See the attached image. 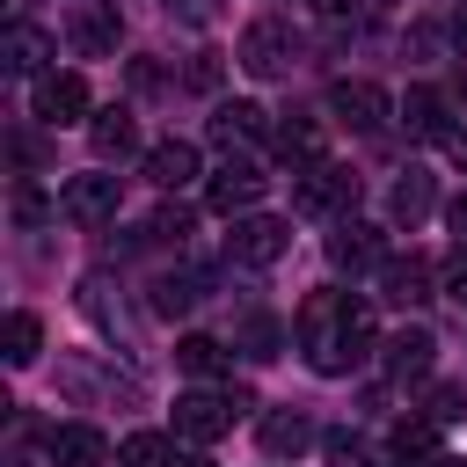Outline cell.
Listing matches in <instances>:
<instances>
[{"label":"cell","instance_id":"1","mask_svg":"<svg viewBox=\"0 0 467 467\" xmlns=\"http://www.w3.org/2000/svg\"><path fill=\"white\" fill-rule=\"evenodd\" d=\"M299 350L321 379H343L372 350V306L350 292H306L299 299Z\"/></svg>","mask_w":467,"mask_h":467},{"label":"cell","instance_id":"2","mask_svg":"<svg viewBox=\"0 0 467 467\" xmlns=\"http://www.w3.org/2000/svg\"><path fill=\"white\" fill-rule=\"evenodd\" d=\"M248 409V394L241 387H190V394H175V438H190V445H212V438H226L234 431V416Z\"/></svg>","mask_w":467,"mask_h":467},{"label":"cell","instance_id":"3","mask_svg":"<svg viewBox=\"0 0 467 467\" xmlns=\"http://www.w3.org/2000/svg\"><path fill=\"white\" fill-rule=\"evenodd\" d=\"M292 204H299L306 219L350 212V204H358V175H350V168H336V161H306V168L292 175Z\"/></svg>","mask_w":467,"mask_h":467},{"label":"cell","instance_id":"4","mask_svg":"<svg viewBox=\"0 0 467 467\" xmlns=\"http://www.w3.org/2000/svg\"><path fill=\"white\" fill-rule=\"evenodd\" d=\"M263 190H270V175H263L248 153H226V161H219V175L204 182V204H212L219 219H241V212H255V204H263Z\"/></svg>","mask_w":467,"mask_h":467},{"label":"cell","instance_id":"5","mask_svg":"<svg viewBox=\"0 0 467 467\" xmlns=\"http://www.w3.org/2000/svg\"><path fill=\"white\" fill-rule=\"evenodd\" d=\"M285 248H292V226H285V219H263V212H241L234 234H226V255H234L241 270H270Z\"/></svg>","mask_w":467,"mask_h":467},{"label":"cell","instance_id":"6","mask_svg":"<svg viewBox=\"0 0 467 467\" xmlns=\"http://www.w3.org/2000/svg\"><path fill=\"white\" fill-rule=\"evenodd\" d=\"M292 29L277 22V15H263V22H248L241 29V66L255 73V80H277V73H292Z\"/></svg>","mask_w":467,"mask_h":467},{"label":"cell","instance_id":"7","mask_svg":"<svg viewBox=\"0 0 467 467\" xmlns=\"http://www.w3.org/2000/svg\"><path fill=\"white\" fill-rule=\"evenodd\" d=\"M117 204H124V175H73L66 197H58V212H66L73 226H109Z\"/></svg>","mask_w":467,"mask_h":467},{"label":"cell","instance_id":"8","mask_svg":"<svg viewBox=\"0 0 467 467\" xmlns=\"http://www.w3.org/2000/svg\"><path fill=\"white\" fill-rule=\"evenodd\" d=\"M29 109H36L51 131H58V124H80V117H88V80L51 66V73H36V88H29Z\"/></svg>","mask_w":467,"mask_h":467},{"label":"cell","instance_id":"9","mask_svg":"<svg viewBox=\"0 0 467 467\" xmlns=\"http://www.w3.org/2000/svg\"><path fill=\"white\" fill-rule=\"evenodd\" d=\"M328 263H336V270H379V263H387L379 226H372V219H336V234H328Z\"/></svg>","mask_w":467,"mask_h":467},{"label":"cell","instance_id":"10","mask_svg":"<svg viewBox=\"0 0 467 467\" xmlns=\"http://www.w3.org/2000/svg\"><path fill=\"white\" fill-rule=\"evenodd\" d=\"M328 109H336L350 131H379V124H387V88H372V80H336V88H328Z\"/></svg>","mask_w":467,"mask_h":467},{"label":"cell","instance_id":"11","mask_svg":"<svg viewBox=\"0 0 467 467\" xmlns=\"http://www.w3.org/2000/svg\"><path fill=\"white\" fill-rule=\"evenodd\" d=\"M212 139L234 153V146H255V139H270V109L263 102H219L212 109Z\"/></svg>","mask_w":467,"mask_h":467},{"label":"cell","instance_id":"12","mask_svg":"<svg viewBox=\"0 0 467 467\" xmlns=\"http://www.w3.org/2000/svg\"><path fill=\"white\" fill-rule=\"evenodd\" d=\"M379 299L423 306V299H431V263H423V255H387V263H379Z\"/></svg>","mask_w":467,"mask_h":467},{"label":"cell","instance_id":"13","mask_svg":"<svg viewBox=\"0 0 467 467\" xmlns=\"http://www.w3.org/2000/svg\"><path fill=\"white\" fill-rule=\"evenodd\" d=\"M109 460V438L95 423H58L51 431V467H102Z\"/></svg>","mask_w":467,"mask_h":467},{"label":"cell","instance_id":"14","mask_svg":"<svg viewBox=\"0 0 467 467\" xmlns=\"http://www.w3.org/2000/svg\"><path fill=\"white\" fill-rule=\"evenodd\" d=\"M146 182H161V190L197 182V146H190V139H161V146H146Z\"/></svg>","mask_w":467,"mask_h":467},{"label":"cell","instance_id":"15","mask_svg":"<svg viewBox=\"0 0 467 467\" xmlns=\"http://www.w3.org/2000/svg\"><path fill=\"white\" fill-rule=\"evenodd\" d=\"M401 124H409V139H452V109H445V95H438V88H409Z\"/></svg>","mask_w":467,"mask_h":467},{"label":"cell","instance_id":"16","mask_svg":"<svg viewBox=\"0 0 467 467\" xmlns=\"http://www.w3.org/2000/svg\"><path fill=\"white\" fill-rule=\"evenodd\" d=\"M306 445H314V423H306L299 409H270V416H263V452H270V460H299Z\"/></svg>","mask_w":467,"mask_h":467},{"label":"cell","instance_id":"17","mask_svg":"<svg viewBox=\"0 0 467 467\" xmlns=\"http://www.w3.org/2000/svg\"><path fill=\"white\" fill-rule=\"evenodd\" d=\"M88 146H95V161H124V153H139V124H131V109H102V117L88 124Z\"/></svg>","mask_w":467,"mask_h":467},{"label":"cell","instance_id":"18","mask_svg":"<svg viewBox=\"0 0 467 467\" xmlns=\"http://www.w3.org/2000/svg\"><path fill=\"white\" fill-rule=\"evenodd\" d=\"M431 204H438V190H431V175H423V168H409V175L387 190V212H394V226H423V219H431Z\"/></svg>","mask_w":467,"mask_h":467},{"label":"cell","instance_id":"19","mask_svg":"<svg viewBox=\"0 0 467 467\" xmlns=\"http://www.w3.org/2000/svg\"><path fill=\"white\" fill-rule=\"evenodd\" d=\"M431 350H438V343H431V328H416V321H409L401 336H387V372H394V379H423V372H431Z\"/></svg>","mask_w":467,"mask_h":467},{"label":"cell","instance_id":"20","mask_svg":"<svg viewBox=\"0 0 467 467\" xmlns=\"http://www.w3.org/2000/svg\"><path fill=\"white\" fill-rule=\"evenodd\" d=\"M7 66H15V73H29V80H36V73H51V36H44L36 22H15V29H7Z\"/></svg>","mask_w":467,"mask_h":467},{"label":"cell","instance_id":"21","mask_svg":"<svg viewBox=\"0 0 467 467\" xmlns=\"http://www.w3.org/2000/svg\"><path fill=\"white\" fill-rule=\"evenodd\" d=\"M270 146H277L292 168H306V161H321V124H314V117H285V124L270 131Z\"/></svg>","mask_w":467,"mask_h":467},{"label":"cell","instance_id":"22","mask_svg":"<svg viewBox=\"0 0 467 467\" xmlns=\"http://www.w3.org/2000/svg\"><path fill=\"white\" fill-rule=\"evenodd\" d=\"M117 36H124V29H117V15H109V7H80V15H73V44H80L88 58L117 51Z\"/></svg>","mask_w":467,"mask_h":467},{"label":"cell","instance_id":"23","mask_svg":"<svg viewBox=\"0 0 467 467\" xmlns=\"http://www.w3.org/2000/svg\"><path fill=\"white\" fill-rule=\"evenodd\" d=\"M175 365H182L190 379H219V372H226V343H219V336H182V343H175Z\"/></svg>","mask_w":467,"mask_h":467},{"label":"cell","instance_id":"24","mask_svg":"<svg viewBox=\"0 0 467 467\" xmlns=\"http://www.w3.org/2000/svg\"><path fill=\"white\" fill-rule=\"evenodd\" d=\"M387 445H394L401 467H423V460H438V423H431V416H423V423H394Z\"/></svg>","mask_w":467,"mask_h":467},{"label":"cell","instance_id":"25","mask_svg":"<svg viewBox=\"0 0 467 467\" xmlns=\"http://www.w3.org/2000/svg\"><path fill=\"white\" fill-rule=\"evenodd\" d=\"M0 343H7V365H36V350H44V321H36V314H7Z\"/></svg>","mask_w":467,"mask_h":467},{"label":"cell","instance_id":"26","mask_svg":"<svg viewBox=\"0 0 467 467\" xmlns=\"http://www.w3.org/2000/svg\"><path fill=\"white\" fill-rule=\"evenodd\" d=\"M117 467H175V445H168L161 431H131V438L117 445Z\"/></svg>","mask_w":467,"mask_h":467},{"label":"cell","instance_id":"27","mask_svg":"<svg viewBox=\"0 0 467 467\" xmlns=\"http://www.w3.org/2000/svg\"><path fill=\"white\" fill-rule=\"evenodd\" d=\"M197 299H204V277H197V270H182V277H161V285H153V314H190Z\"/></svg>","mask_w":467,"mask_h":467},{"label":"cell","instance_id":"28","mask_svg":"<svg viewBox=\"0 0 467 467\" xmlns=\"http://www.w3.org/2000/svg\"><path fill=\"white\" fill-rule=\"evenodd\" d=\"M241 343H248V358H277V343H285V328H277L270 314H248V321H241Z\"/></svg>","mask_w":467,"mask_h":467},{"label":"cell","instance_id":"29","mask_svg":"<svg viewBox=\"0 0 467 467\" xmlns=\"http://www.w3.org/2000/svg\"><path fill=\"white\" fill-rule=\"evenodd\" d=\"M190 226H197V219H190V212H182V204H161V212H153V226H146V234H153V241H182V234H190Z\"/></svg>","mask_w":467,"mask_h":467},{"label":"cell","instance_id":"30","mask_svg":"<svg viewBox=\"0 0 467 467\" xmlns=\"http://www.w3.org/2000/svg\"><path fill=\"white\" fill-rule=\"evenodd\" d=\"M321 445H328V467H372V460H365V445H358L350 431H328Z\"/></svg>","mask_w":467,"mask_h":467},{"label":"cell","instance_id":"31","mask_svg":"<svg viewBox=\"0 0 467 467\" xmlns=\"http://www.w3.org/2000/svg\"><path fill=\"white\" fill-rule=\"evenodd\" d=\"M445 299H452V306H467V241L445 255Z\"/></svg>","mask_w":467,"mask_h":467},{"label":"cell","instance_id":"32","mask_svg":"<svg viewBox=\"0 0 467 467\" xmlns=\"http://www.w3.org/2000/svg\"><path fill=\"white\" fill-rule=\"evenodd\" d=\"M460 401H467L460 387H431V423H460V416H467Z\"/></svg>","mask_w":467,"mask_h":467},{"label":"cell","instance_id":"33","mask_svg":"<svg viewBox=\"0 0 467 467\" xmlns=\"http://www.w3.org/2000/svg\"><path fill=\"white\" fill-rule=\"evenodd\" d=\"M168 15H182V22H212V0H161Z\"/></svg>","mask_w":467,"mask_h":467},{"label":"cell","instance_id":"34","mask_svg":"<svg viewBox=\"0 0 467 467\" xmlns=\"http://www.w3.org/2000/svg\"><path fill=\"white\" fill-rule=\"evenodd\" d=\"M190 80H197V88H212V80H219V58H212V51H197V66H190Z\"/></svg>","mask_w":467,"mask_h":467},{"label":"cell","instance_id":"35","mask_svg":"<svg viewBox=\"0 0 467 467\" xmlns=\"http://www.w3.org/2000/svg\"><path fill=\"white\" fill-rule=\"evenodd\" d=\"M445 219H452V234L467 241V197H452V212H445Z\"/></svg>","mask_w":467,"mask_h":467},{"label":"cell","instance_id":"36","mask_svg":"<svg viewBox=\"0 0 467 467\" xmlns=\"http://www.w3.org/2000/svg\"><path fill=\"white\" fill-rule=\"evenodd\" d=\"M445 146H452V161H460V168H467V131H452V139H445Z\"/></svg>","mask_w":467,"mask_h":467},{"label":"cell","instance_id":"37","mask_svg":"<svg viewBox=\"0 0 467 467\" xmlns=\"http://www.w3.org/2000/svg\"><path fill=\"white\" fill-rule=\"evenodd\" d=\"M314 7H321V15H343V7H350V0H314Z\"/></svg>","mask_w":467,"mask_h":467},{"label":"cell","instance_id":"38","mask_svg":"<svg viewBox=\"0 0 467 467\" xmlns=\"http://www.w3.org/2000/svg\"><path fill=\"white\" fill-rule=\"evenodd\" d=\"M423 467H467V460H452V452H438V460H423Z\"/></svg>","mask_w":467,"mask_h":467},{"label":"cell","instance_id":"39","mask_svg":"<svg viewBox=\"0 0 467 467\" xmlns=\"http://www.w3.org/2000/svg\"><path fill=\"white\" fill-rule=\"evenodd\" d=\"M175 467H212V460H175Z\"/></svg>","mask_w":467,"mask_h":467},{"label":"cell","instance_id":"40","mask_svg":"<svg viewBox=\"0 0 467 467\" xmlns=\"http://www.w3.org/2000/svg\"><path fill=\"white\" fill-rule=\"evenodd\" d=\"M460 44H467V15H460Z\"/></svg>","mask_w":467,"mask_h":467}]
</instances>
